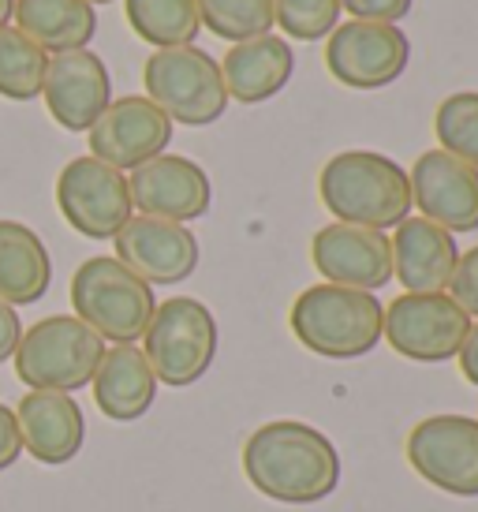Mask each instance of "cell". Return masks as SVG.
Segmentation results:
<instances>
[{"mask_svg": "<svg viewBox=\"0 0 478 512\" xmlns=\"http://www.w3.org/2000/svg\"><path fill=\"white\" fill-rule=\"evenodd\" d=\"M243 471L262 498L281 505H314L340 486V449L310 423L273 419L247 438Z\"/></svg>", "mask_w": 478, "mask_h": 512, "instance_id": "obj_1", "label": "cell"}, {"mask_svg": "<svg viewBox=\"0 0 478 512\" xmlns=\"http://www.w3.org/2000/svg\"><path fill=\"white\" fill-rule=\"evenodd\" d=\"M318 195L325 210L344 225L385 232L411 217L408 172L374 150H344L329 157L318 176Z\"/></svg>", "mask_w": 478, "mask_h": 512, "instance_id": "obj_2", "label": "cell"}, {"mask_svg": "<svg viewBox=\"0 0 478 512\" xmlns=\"http://www.w3.org/2000/svg\"><path fill=\"white\" fill-rule=\"evenodd\" d=\"M385 303L374 292L344 285H310L292 303L288 326L296 341L325 359H359L374 352L381 341Z\"/></svg>", "mask_w": 478, "mask_h": 512, "instance_id": "obj_3", "label": "cell"}, {"mask_svg": "<svg viewBox=\"0 0 478 512\" xmlns=\"http://www.w3.org/2000/svg\"><path fill=\"white\" fill-rule=\"evenodd\" d=\"M75 318L98 333L101 341L135 344L157 311L154 288L127 270L120 258L94 255L71 277Z\"/></svg>", "mask_w": 478, "mask_h": 512, "instance_id": "obj_4", "label": "cell"}, {"mask_svg": "<svg viewBox=\"0 0 478 512\" xmlns=\"http://www.w3.org/2000/svg\"><path fill=\"white\" fill-rule=\"evenodd\" d=\"M105 341L75 314H53L30 326L15 348V378L30 389L75 393L94 382Z\"/></svg>", "mask_w": 478, "mask_h": 512, "instance_id": "obj_5", "label": "cell"}, {"mask_svg": "<svg viewBox=\"0 0 478 512\" xmlns=\"http://www.w3.org/2000/svg\"><path fill=\"white\" fill-rule=\"evenodd\" d=\"M142 83H146V98L172 124H183V128H206L228 109L221 64L198 45L154 49L142 68Z\"/></svg>", "mask_w": 478, "mask_h": 512, "instance_id": "obj_6", "label": "cell"}, {"mask_svg": "<svg viewBox=\"0 0 478 512\" xmlns=\"http://www.w3.org/2000/svg\"><path fill=\"white\" fill-rule=\"evenodd\" d=\"M142 356L157 382L172 389L195 385L217 359V318L202 299L191 296L157 303L154 318L142 333Z\"/></svg>", "mask_w": 478, "mask_h": 512, "instance_id": "obj_7", "label": "cell"}, {"mask_svg": "<svg viewBox=\"0 0 478 512\" xmlns=\"http://www.w3.org/2000/svg\"><path fill=\"white\" fill-rule=\"evenodd\" d=\"M471 314L449 292H404L385 307L381 341L415 363H445L460 352Z\"/></svg>", "mask_w": 478, "mask_h": 512, "instance_id": "obj_8", "label": "cell"}, {"mask_svg": "<svg viewBox=\"0 0 478 512\" xmlns=\"http://www.w3.org/2000/svg\"><path fill=\"white\" fill-rule=\"evenodd\" d=\"M57 206L79 236L86 240H113L135 217L127 176L98 157H75L57 176Z\"/></svg>", "mask_w": 478, "mask_h": 512, "instance_id": "obj_9", "label": "cell"}, {"mask_svg": "<svg viewBox=\"0 0 478 512\" xmlns=\"http://www.w3.org/2000/svg\"><path fill=\"white\" fill-rule=\"evenodd\" d=\"M408 464L452 498H478V419L430 415L408 434Z\"/></svg>", "mask_w": 478, "mask_h": 512, "instance_id": "obj_10", "label": "cell"}, {"mask_svg": "<svg viewBox=\"0 0 478 512\" xmlns=\"http://www.w3.org/2000/svg\"><path fill=\"white\" fill-rule=\"evenodd\" d=\"M411 60L408 34L393 23H337L325 45V68L352 90H378L396 83Z\"/></svg>", "mask_w": 478, "mask_h": 512, "instance_id": "obj_11", "label": "cell"}, {"mask_svg": "<svg viewBox=\"0 0 478 512\" xmlns=\"http://www.w3.org/2000/svg\"><path fill=\"white\" fill-rule=\"evenodd\" d=\"M86 135H90V157L131 172L150 157L165 154V146L172 143V120L150 98L127 94L109 101V109L94 120Z\"/></svg>", "mask_w": 478, "mask_h": 512, "instance_id": "obj_12", "label": "cell"}, {"mask_svg": "<svg viewBox=\"0 0 478 512\" xmlns=\"http://www.w3.org/2000/svg\"><path fill=\"white\" fill-rule=\"evenodd\" d=\"M127 191H131V206L139 214L176 221V225L198 221L213 202L206 169L180 154H157L146 165L131 169Z\"/></svg>", "mask_w": 478, "mask_h": 512, "instance_id": "obj_13", "label": "cell"}, {"mask_svg": "<svg viewBox=\"0 0 478 512\" xmlns=\"http://www.w3.org/2000/svg\"><path fill=\"white\" fill-rule=\"evenodd\" d=\"M310 258H314V270L329 285L374 292L393 281V247H389V236L378 228L333 221L314 232Z\"/></svg>", "mask_w": 478, "mask_h": 512, "instance_id": "obj_14", "label": "cell"}, {"mask_svg": "<svg viewBox=\"0 0 478 512\" xmlns=\"http://www.w3.org/2000/svg\"><path fill=\"white\" fill-rule=\"evenodd\" d=\"M116 255L146 285H180L198 266V240L187 225L161 217H131L113 236Z\"/></svg>", "mask_w": 478, "mask_h": 512, "instance_id": "obj_15", "label": "cell"}, {"mask_svg": "<svg viewBox=\"0 0 478 512\" xmlns=\"http://www.w3.org/2000/svg\"><path fill=\"white\" fill-rule=\"evenodd\" d=\"M408 184L411 206H419L426 221L441 225L452 236L478 228V169H471L467 161L445 150H426L408 172Z\"/></svg>", "mask_w": 478, "mask_h": 512, "instance_id": "obj_16", "label": "cell"}, {"mask_svg": "<svg viewBox=\"0 0 478 512\" xmlns=\"http://www.w3.org/2000/svg\"><path fill=\"white\" fill-rule=\"evenodd\" d=\"M42 98L49 116L64 131H90L113 101V79H109L105 60L90 49L53 53L45 68Z\"/></svg>", "mask_w": 478, "mask_h": 512, "instance_id": "obj_17", "label": "cell"}, {"mask_svg": "<svg viewBox=\"0 0 478 512\" xmlns=\"http://www.w3.org/2000/svg\"><path fill=\"white\" fill-rule=\"evenodd\" d=\"M15 423H19L23 449L45 468H60L75 460L86 441L83 408L71 393L30 389L15 408Z\"/></svg>", "mask_w": 478, "mask_h": 512, "instance_id": "obj_18", "label": "cell"}, {"mask_svg": "<svg viewBox=\"0 0 478 512\" xmlns=\"http://www.w3.org/2000/svg\"><path fill=\"white\" fill-rule=\"evenodd\" d=\"M389 247H393V277L408 292H449L452 270L460 258L452 232L426 217H404Z\"/></svg>", "mask_w": 478, "mask_h": 512, "instance_id": "obj_19", "label": "cell"}, {"mask_svg": "<svg viewBox=\"0 0 478 512\" xmlns=\"http://www.w3.org/2000/svg\"><path fill=\"white\" fill-rule=\"evenodd\" d=\"M292 72H296V53L277 34H258L247 42H236L221 64L228 98L239 105H258L281 94Z\"/></svg>", "mask_w": 478, "mask_h": 512, "instance_id": "obj_20", "label": "cell"}, {"mask_svg": "<svg viewBox=\"0 0 478 512\" xmlns=\"http://www.w3.org/2000/svg\"><path fill=\"white\" fill-rule=\"evenodd\" d=\"M94 404L105 419L113 423H135L154 408L157 400V378L142 348L135 344H113L105 348L98 370H94Z\"/></svg>", "mask_w": 478, "mask_h": 512, "instance_id": "obj_21", "label": "cell"}, {"mask_svg": "<svg viewBox=\"0 0 478 512\" xmlns=\"http://www.w3.org/2000/svg\"><path fill=\"white\" fill-rule=\"evenodd\" d=\"M53 262L42 236L23 221L0 217V299L12 307H30L49 292Z\"/></svg>", "mask_w": 478, "mask_h": 512, "instance_id": "obj_22", "label": "cell"}, {"mask_svg": "<svg viewBox=\"0 0 478 512\" xmlns=\"http://www.w3.org/2000/svg\"><path fill=\"white\" fill-rule=\"evenodd\" d=\"M15 30L45 53H71L86 49L98 34V15L86 0H15Z\"/></svg>", "mask_w": 478, "mask_h": 512, "instance_id": "obj_23", "label": "cell"}, {"mask_svg": "<svg viewBox=\"0 0 478 512\" xmlns=\"http://www.w3.org/2000/svg\"><path fill=\"white\" fill-rule=\"evenodd\" d=\"M131 30L154 49L172 45H195L202 19L195 0H124Z\"/></svg>", "mask_w": 478, "mask_h": 512, "instance_id": "obj_24", "label": "cell"}, {"mask_svg": "<svg viewBox=\"0 0 478 512\" xmlns=\"http://www.w3.org/2000/svg\"><path fill=\"white\" fill-rule=\"evenodd\" d=\"M49 53L38 49L15 27H0V98L34 101L42 98Z\"/></svg>", "mask_w": 478, "mask_h": 512, "instance_id": "obj_25", "label": "cell"}, {"mask_svg": "<svg viewBox=\"0 0 478 512\" xmlns=\"http://www.w3.org/2000/svg\"><path fill=\"white\" fill-rule=\"evenodd\" d=\"M202 27L225 42H247L273 27V0H195Z\"/></svg>", "mask_w": 478, "mask_h": 512, "instance_id": "obj_26", "label": "cell"}, {"mask_svg": "<svg viewBox=\"0 0 478 512\" xmlns=\"http://www.w3.org/2000/svg\"><path fill=\"white\" fill-rule=\"evenodd\" d=\"M437 150L460 157L471 169H478V94L475 90H460L437 105L434 116Z\"/></svg>", "mask_w": 478, "mask_h": 512, "instance_id": "obj_27", "label": "cell"}, {"mask_svg": "<svg viewBox=\"0 0 478 512\" xmlns=\"http://www.w3.org/2000/svg\"><path fill=\"white\" fill-rule=\"evenodd\" d=\"M273 23L296 42H318L337 30L340 0H273Z\"/></svg>", "mask_w": 478, "mask_h": 512, "instance_id": "obj_28", "label": "cell"}, {"mask_svg": "<svg viewBox=\"0 0 478 512\" xmlns=\"http://www.w3.org/2000/svg\"><path fill=\"white\" fill-rule=\"evenodd\" d=\"M449 296L464 307L471 318H478V247L456 258V270L449 281Z\"/></svg>", "mask_w": 478, "mask_h": 512, "instance_id": "obj_29", "label": "cell"}, {"mask_svg": "<svg viewBox=\"0 0 478 512\" xmlns=\"http://www.w3.org/2000/svg\"><path fill=\"white\" fill-rule=\"evenodd\" d=\"M340 12H352L366 23H400L411 12V0H340Z\"/></svg>", "mask_w": 478, "mask_h": 512, "instance_id": "obj_30", "label": "cell"}, {"mask_svg": "<svg viewBox=\"0 0 478 512\" xmlns=\"http://www.w3.org/2000/svg\"><path fill=\"white\" fill-rule=\"evenodd\" d=\"M23 453V438H19V423L8 404H0V471H8Z\"/></svg>", "mask_w": 478, "mask_h": 512, "instance_id": "obj_31", "label": "cell"}, {"mask_svg": "<svg viewBox=\"0 0 478 512\" xmlns=\"http://www.w3.org/2000/svg\"><path fill=\"white\" fill-rule=\"evenodd\" d=\"M19 337H23V322H19V314H15L12 303L0 299V363H8V359L15 356Z\"/></svg>", "mask_w": 478, "mask_h": 512, "instance_id": "obj_32", "label": "cell"}, {"mask_svg": "<svg viewBox=\"0 0 478 512\" xmlns=\"http://www.w3.org/2000/svg\"><path fill=\"white\" fill-rule=\"evenodd\" d=\"M456 359H460V370H464L467 382L478 385V322H471V329H467V337H464V344H460Z\"/></svg>", "mask_w": 478, "mask_h": 512, "instance_id": "obj_33", "label": "cell"}, {"mask_svg": "<svg viewBox=\"0 0 478 512\" xmlns=\"http://www.w3.org/2000/svg\"><path fill=\"white\" fill-rule=\"evenodd\" d=\"M12 4L15 0H0V27H8V19H12Z\"/></svg>", "mask_w": 478, "mask_h": 512, "instance_id": "obj_34", "label": "cell"}, {"mask_svg": "<svg viewBox=\"0 0 478 512\" xmlns=\"http://www.w3.org/2000/svg\"><path fill=\"white\" fill-rule=\"evenodd\" d=\"M86 4H109V0H86Z\"/></svg>", "mask_w": 478, "mask_h": 512, "instance_id": "obj_35", "label": "cell"}]
</instances>
